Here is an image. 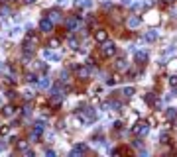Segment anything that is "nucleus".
<instances>
[{
    "label": "nucleus",
    "mask_w": 177,
    "mask_h": 157,
    "mask_svg": "<svg viewBox=\"0 0 177 157\" xmlns=\"http://www.w3.org/2000/svg\"><path fill=\"white\" fill-rule=\"evenodd\" d=\"M110 106H112L114 110H120V106H122V104L118 102V100H112V102H110Z\"/></svg>",
    "instance_id": "obj_24"
},
{
    "label": "nucleus",
    "mask_w": 177,
    "mask_h": 157,
    "mask_svg": "<svg viewBox=\"0 0 177 157\" xmlns=\"http://www.w3.org/2000/svg\"><path fill=\"white\" fill-rule=\"evenodd\" d=\"M161 141H164V144H167V141H169V133H167V132L161 133Z\"/></svg>",
    "instance_id": "obj_27"
},
{
    "label": "nucleus",
    "mask_w": 177,
    "mask_h": 157,
    "mask_svg": "<svg viewBox=\"0 0 177 157\" xmlns=\"http://www.w3.org/2000/svg\"><path fill=\"white\" fill-rule=\"evenodd\" d=\"M18 149L20 151H28V144L26 141H18Z\"/></svg>",
    "instance_id": "obj_21"
},
{
    "label": "nucleus",
    "mask_w": 177,
    "mask_h": 157,
    "mask_svg": "<svg viewBox=\"0 0 177 157\" xmlns=\"http://www.w3.org/2000/svg\"><path fill=\"white\" fill-rule=\"evenodd\" d=\"M22 2H24V4H34L35 0H22Z\"/></svg>",
    "instance_id": "obj_32"
},
{
    "label": "nucleus",
    "mask_w": 177,
    "mask_h": 157,
    "mask_svg": "<svg viewBox=\"0 0 177 157\" xmlns=\"http://www.w3.org/2000/svg\"><path fill=\"white\" fill-rule=\"evenodd\" d=\"M165 118H167V120H177V108H167Z\"/></svg>",
    "instance_id": "obj_14"
},
{
    "label": "nucleus",
    "mask_w": 177,
    "mask_h": 157,
    "mask_svg": "<svg viewBox=\"0 0 177 157\" xmlns=\"http://www.w3.org/2000/svg\"><path fill=\"white\" fill-rule=\"evenodd\" d=\"M126 24H128V28H138L140 24H142V20H140L138 16H130V18L126 20Z\"/></svg>",
    "instance_id": "obj_10"
},
{
    "label": "nucleus",
    "mask_w": 177,
    "mask_h": 157,
    "mask_svg": "<svg viewBox=\"0 0 177 157\" xmlns=\"http://www.w3.org/2000/svg\"><path fill=\"white\" fill-rule=\"evenodd\" d=\"M169 69H171V71H177V59H171V61H169Z\"/></svg>",
    "instance_id": "obj_23"
},
{
    "label": "nucleus",
    "mask_w": 177,
    "mask_h": 157,
    "mask_svg": "<svg viewBox=\"0 0 177 157\" xmlns=\"http://www.w3.org/2000/svg\"><path fill=\"white\" fill-rule=\"evenodd\" d=\"M156 37H158L156 32H148V34L144 35V39H146V41H156Z\"/></svg>",
    "instance_id": "obj_17"
},
{
    "label": "nucleus",
    "mask_w": 177,
    "mask_h": 157,
    "mask_svg": "<svg viewBox=\"0 0 177 157\" xmlns=\"http://www.w3.org/2000/svg\"><path fill=\"white\" fill-rule=\"evenodd\" d=\"M26 81H28V83H38V75L28 73V75H26Z\"/></svg>",
    "instance_id": "obj_19"
},
{
    "label": "nucleus",
    "mask_w": 177,
    "mask_h": 157,
    "mask_svg": "<svg viewBox=\"0 0 177 157\" xmlns=\"http://www.w3.org/2000/svg\"><path fill=\"white\" fill-rule=\"evenodd\" d=\"M94 39H97L99 43H102V41L108 39V34L105 32V29H97V32H94Z\"/></svg>",
    "instance_id": "obj_6"
},
{
    "label": "nucleus",
    "mask_w": 177,
    "mask_h": 157,
    "mask_svg": "<svg viewBox=\"0 0 177 157\" xmlns=\"http://www.w3.org/2000/svg\"><path fill=\"white\" fill-rule=\"evenodd\" d=\"M87 151V145L85 144H79L75 149H73V155H81V153H85Z\"/></svg>",
    "instance_id": "obj_15"
},
{
    "label": "nucleus",
    "mask_w": 177,
    "mask_h": 157,
    "mask_svg": "<svg viewBox=\"0 0 177 157\" xmlns=\"http://www.w3.org/2000/svg\"><path fill=\"white\" fill-rule=\"evenodd\" d=\"M169 85H171L173 88L177 86V75H173V77H171V79H169Z\"/></svg>",
    "instance_id": "obj_26"
},
{
    "label": "nucleus",
    "mask_w": 177,
    "mask_h": 157,
    "mask_svg": "<svg viewBox=\"0 0 177 157\" xmlns=\"http://www.w3.org/2000/svg\"><path fill=\"white\" fill-rule=\"evenodd\" d=\"M2 83H4V85H8V86H12V85H14V79H12V77H4V79H2Z\"/></svg>",
    "instance_id": "obj_22"
},
{
    "label": "nucleus",
    "mask_w": 177,
    "mask_h": 157,
    "mask_svg": "<svg viewBox=\"0 0 177 157\" xmlns=\"http://www.w3.org/2000/svg\"><path fill=\"white\" fill-rule=\"evenodd\" d=\"M47 18H49L51 22H59V20H61V12H59L57 8H55V10H49V12H47Z\"/></svg>",
    "instance_id": "obj_9"
},
{
    "label": "nucleus",
    "mask_w": 177,
    "mask_h": 157,
    "mask_svg": "<svg viewBox=\"0 0 177 157\" xmlns=\"http://www.w3.org/2000/svg\"><path fill=\"white\" fill-rule=\"evenodd\" d=\"M57 45H59V39H55V37H53V39L49 41V47H51V49H55Z\"/></svg>",
    "instance_id": "obj_25"
},
{
    "label": "nucleus",
    "mask_w": 177,
    "mask_h": 157,
    "mask_svg": "<svg viewBox=\"0 0 177 157\" xmlns=\"http://www.w3.org/2000/svg\"><path fill=\"white\" fill-rule=\"evenodd\" d=\"M148 130H150L148 122H138V124L132 126V133L134 136H144V133H148Z\"/></svg>",
    "instance_id": "obj_3"
},
{
    "label": "nucleus",
    "mask_w": 177,
    "mask_h": 157,
    "mask_svg": "<svg viewBox=\"0 0 177 157\" xmlns=\"http://www.w3.org/2000/svg\"><path fill=\"white\" fill-rule=\"evenodd\" d=\"M144 100H146L148 104H156V96H153V94H146Z\"/></svg>",
    "instance_id": "obj_20"
},
{
    "label": "nucleus",
    "mask_w": 177,
    "mask_h": 157,
    "mask_svg": "<svg viewBox=\"0 0 177 157\" xmlns=\"http://www.w3.org/2000/svg\"><path fill=\"white\" fill-rule=\"evenodd\" d=\"M46 57L47 59H53V61H59V59H61V55H59V53H51V51H46Z\"/></svg>",
    "instance_id": "obj_18"
},
{
    "label": "nucleus",
    "mask_w": 177,
    "mask_h": 157,
    "mask_svg": "<svg viewBox=\"0 0 177 157\" xmlns=\"http://www.w3.org/2000/svg\"><path fill=\"white\" fill-rule=\"evenodd\" d=\"M0 132H2V128H0Z\"/></svg>",
    "instance_id": "obj_33"
},
{
    "label": "nucleus",
    "mask_w": 177,
    "mask_h": 157,
    "mask_svg": "<svg viewBox=\"0 0 177 157\" xmlns=\"http://www.w3.org/2000/svg\"><path fill=\"white\" fill-rule=\"evenodd\" d=\"M69 45L71 47H77V39H75V37H69Z\"/></svg>",
    "instance_id": "obj_29"
},
{
    "label": "nucleus",
    "mask_w": 177,
    "mask_h": 157,
    "mask_svg": "<svg viewBox=\"0 0 177 157\" xmlns=\"http://www.w3.org/2000/svg\"><path fill=\"white\" fill-rule=\"evenodd\" d=\"M8 14H10L8 8H2V10H0V16H8Z\"/></svg>",
    "instance_id": "obj_30"
},
{
    "label": "nucleus",
    "mask_w": 177,
    "mask_h": 157,
    "mask_svg": "<svg viewBox=\"0 0 177 157\" xmlns=\"http://www.w3.org/2000/svg\"><path fill=\"white\" fill-rule=\"evenodd\" d=\"M40 86H41V88H46V86H49V81H47V79H43V81H40Z\"/></svg>",
    "instance_id": "obj_28"
},
{
    "label": "nucleus",
    "mask_w": 177,
    "mask_h": 157,
    "mask_svg": "<svg viewBox=\"0 0 177 157\" xmlns=\"http://www.w3.org/2000/svg\"><path fill=\"white\" fill-rule=\"evenodd\" d=\"M126 59H124V57H120V59H118V61H116V65H114V69L116 71H124V69H126Z\"/></svg>",
    "instance_id": "obj_13"
},
{
    "label": "nucleus",
    "mask_w": 177,
    "mask_h": 157,
    "mask_svg": "<svg viewBox=\"0 0 177 157\" xmlns=\"http://www.w3.org/2000/svg\"><path fill=\"white\" fill-rule=\"evenodd\" d=\"M77 24H79L77 18H67V22H65V29H67V32H73V29L77 28Z\"/></svg>",
    "instance_id": "obj_7"
},
{
    "label": "nucleus",
    "mask_w": 177,
    "mask_h": 157,
    "mask_svg": "<svg viewBox=\"0 0 177 157\" xmlns=\"http://www.w3.org/2000/svg\"><path fill=\"white\" fill-rule=\"evenodd\" d=\"M122 94L126 96V98H132V96H134V86H126V88L122 91Z\"/></svg>",
    "instance_id": "obj_16"
},
{
    "label": "nucleus",
    "mask_w": 177,
    "mask_h": 157,
    "mask_svg": "<svg viewBox=\"0 0 177 157\" xmlns=\"http://www.w3.org/2000/svg\"><path fill=\"white\" fill-rule=\"evenodd\" d=\"M14 114H16V108H14L12 104H6V106L2 108V116L4 118H12Z\"/></svg>",
    "instance_id": "obj_5"
},
{
    "label": "nucleus",
    "mask_w": 177,
    "mask_h": 157,
    "mask_svg": "<svg viewBox=\"0 0 177 157\" xmlns=\"http://www.w3.org/2000/svg\"><path fill=\"white\" fill-rule=\"evenodd\" d=\"M88 75H91V67H79L77 69V77L79 79H87Z\"/></svg>",
    "instance_id": "obj_8"
},
{
    "label": "nucleus",
    "mask_w": 177,
    "mask_h": 157,
    "mask_svg": "<svg viewBox=\"0 0 177 157\" xmlns=\"http://www.w3.org/2000/svg\"><path fill=\"white\" fill-rule=\"evenodd\" d=\"M40 29H41L43 34H51V32H53V22H51L49 18H43L40 22Z\"/></svg>",
    "instance_id": "obj_4"
},
{
    "label": "nucleus",
    "mask_w": 177,
    "mask_h": 157,
    "mask_svg": "<svg viewBox=\"0 0 177 157\" xmlns=\"http://www.w3.org/2000/svg\"><path fill=\"white\" fill-rule=\"evenodd\" d=\"M49 104H51L53 108H59V106H61V96H59V94H51Z\"/></svg>",
    "instance_id": "obj_12"
},
{
    "label": "nucleus",
    "mask_w": 177,
    "mask_h": 157,
    "mask_svg": "<svg viewBox=\"0 0 177 157\" xmlns=\"http://www.w3.org/2000/svg\"><path fill=\"white\" fill-rule=\"evenodd\" d=\"M100 53H102V57H114L116 55V45L112 41H102V45H100Z\"/></svg>",
    "instance_id": "obj_2"
},
{
    "label": "nucleus",
    "mask_w": 177,
    "mask_h": 157,
    "mask_svg": "<svg viewBox=\"0 0 177 157\" xmlns=\"http://www.w3.org/2000/svg\"><path fill=\"white\" fill-rule=\"evenodd\" d=\"M173 4V0H164V2H161V6H171Z\"/></svg>",
    "instance_id": "obj_31"
},
{
    "label": "nucleus",
    "mask_w": 177,
    "mask_h": 157,
    "mask_svg": "<svg viewBox=\"0 0 177 157\" xmlns=\"http://www.w3.org/2000/svg\"><path fill=\"white\" fill-rule=\"evenodd\" d=\"M38 45H40V37L35 35V34H28L24 43H22V47H24V57H30V55H32V51Z\"/></svg>",
    "instance_id": "obj_1"
},
{
    "label": "nucleus",
    "mask_w": 177,
    "mask_h": 157,
    "mask_svg": "<svg viewBox=\"0 0 177 157\" xmlns=\"http://www.w3.org/2000/svg\"><path fill=\"white\" fill-rule=\"evenodd\" d=\"M136 63H138V65H146V63H148V53H144V51H138V53H136Z\"/></svg>",
    "instance_id": "obj_11"
}]
</instances>
